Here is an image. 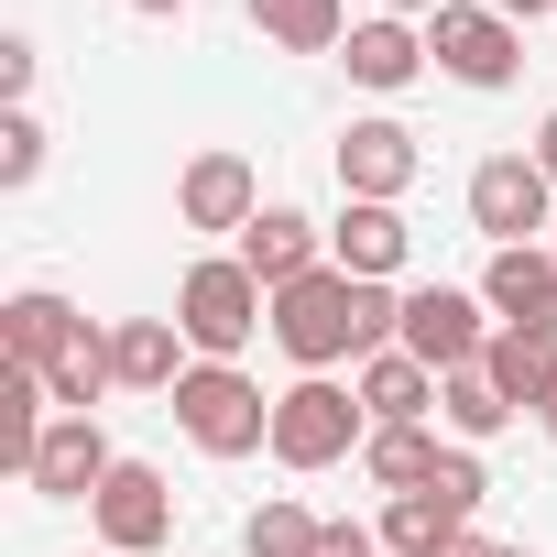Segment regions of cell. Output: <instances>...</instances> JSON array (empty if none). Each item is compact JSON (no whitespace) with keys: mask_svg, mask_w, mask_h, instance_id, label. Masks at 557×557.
I'll return each instance as SVG.
<instances>
[{"mask_svg":"<svg viewBox=\"0 0 557 557\" xmlns=\"http://www.w3.org/2000/svg\"><path fill=\"white\" fill-rule=\"evenodd\" d=\"M132 12H143V23H175V12H186V0H132Z\"/></svg>","mask_w":557,"mask_h":557,"instance_id":"32","label":"cell"},{"mask_svg":"<svg viewBox=\"0 0 557 557\" xmlns=\"http://www.w3.org/2000/svg\"><path fill=\"white\" fill-rule=\"evenodd\" d=\"M77 329H88V318H77L55 285H23L12 307H0V361H12V372H55Z\"/></svg>","mask_w":557,"mask_h":557,"instance_id":"16","label":"cell"},{"mask_svg":"<svg viewBox=\"0 0 557 557\" xmlns=\"http://www.w3.org/2000/svg\"><path fill=\"white\" fill-rule=\"evenodd\" d=\"M339 66H350V88L394 99V88H416V77H426V23H394V12H361V23H350V45H339Z\"/></svg>","mask_w":557,"mask_h":557,"instance_id":"15","label":"cell"},{"mask_svg":"<svg viewBox=\"0 0 557 557\" xmlns=\"http://www.w3.org/2000/svg\"><path fill=\"white\" fill-rule=\"evenodd\" d=\"M0 99H12V110L34 99V34H0Z\"/></svg>","mask_w":557,"mask_h":557,"instance_id":"26","label":"cell"},{"mask_svg":"<svg viewBox=\"0 0 557 557\" xmlns=\"http://www.w3.org/2000/svg\"><path fill=\"white\" fill-rule=\"evenodd\" d=\"M405 251H416L405 208H372V197H339V219H329V262H339V273H361V285H394V273H405Z\"/></svg>","mask_w":557,"mask_h":557,"instance_id":"14","label":"cell"},{"mask_svg":"<svg viewBox=\"0 0 557 557\" xmlns=\"http://www.w3.org/2000/svg\"><path fill=\"white\" fill-rule=\"evenodd\" d=\"M350 394L372 405V426H426V416H437V372H426L416 350H372V361L350 372Z\"/></svg>","mask_w":557,"mask_h":557,"instance_id":"18","label":"cell"},{"mask_svg":"<svg viewBox=\"0 0 557 557\" xmlns=\"http://www.w3.org/2000/svg\"><path fill=\"white\" fill-rule=\"evenodd\" d=\"M437 557H492V535H481V524H470V535H448V546H437Z\"/></svg>","mask_w":557,"mask_h":557,"instance_id":"30","label":"cell"},{"mask_svg":"<svg viewBox=\"0 0 557 557\" xmlns=\"http://www.w3.org/2000/svg\"><path fill=\"white\" fill-rule=\"evenodd\" d=\"M45 394H55V416H99V405L121 394V372H110V329H99V318L66 339V361L45 372Z\"/></svg>","mask_w":557,"mask_h":557,"instance_id":"21","label":"cell"},{"mask_svg":"<svg viewBox=\"0 0 557 557\" xmlns=\"http://www.w3.org/2000/svg\"><path fill=\"white\" fill-rule=\"evenodd\" d=\"M186 329L175 318H110V372H121V394H175L186 383Z\"/></svg>","mask_w":557,"mask_h":557,"instance_id":"17","label":"cell"},{"mask_svg":"<svg viewBox=\"0 0 557 557\" xmlns=\"http://www.w3.org/2000/svg\"><path fill=\"white\" fill-rule=\"evenodd\" d=\"M121 470V448H110V426L99 416H55L45 437H34V470H23V492L34 503H99V481Z\"/></svg>","mask_w":557,"mask_h":557,"instance_id":"11","label":"cell"},{"mask_svg":"<svg viewBox=\"0 0 557 557\" xmlns=\"http://www.w3.org/2000/svg\"><path fill=\"white\" fill-rule=\"evenodd\" d=\"M361 448H372V405L339 372H296L285 394H273V459L285 470H339Z\"/></svg>","mask_w":557,"mask_h":557,"instance_id":"4","label":"cell"},{"mask_svg":"<svg viewBox=\"0 0 557 557\" xmlns=\"http://www.w3.org/2000/svg\"><path fill=\"white\" fill-rule=\"evenodd\" d=\"M251 34L262 45H285V55H339L350 45V0H240Z\"/></svg>","mask_w":557,"mask_h":557,"instance_id":"19","label":"cell"},{"mask_svg":"<svg viewBox=\"0 0 557 557\" xmlns=\"http://www.w3.org/2000/svg\"><path fill=\"white\" fill-rule=\"evenodd\" d=\"M492 557H535V546H492Z\"/></svg>","mask_w":557,"mask_h":557,"instance_id":"34","label":"cell"},{"mask_svg":"<svg viewBox=\"0 0 557 557\" xmlns=\"http://www.w3.org/2000/svg\"><path fill=\"white\" fill-rule=\"evenodd\" d=\"M470 230L492 251H524V240H557V186L535 153H481L470 164Z\"/></svg>","mask_w":557,"mask_h":557,"instance_id":"6","label":"cell"},{"mask_svg":"<svg viewBox=\"0 0 557 557\" xmlns=\"http://www.w3.org/2000/svg\"><path fill=\"white\" fill-rule=\"evenodd\" d=\"M394 339H405V296L394 285H361V273H339V262H318L307 285L273 296V350H285L296 372H339V361L361 372Z\"/></svg>","mask_w":557,"mask_h":557,"instance_id":"1","label":"cell"},{"mask_svg":"<svg viewBox=\"0 0 557 557\" xmlns=\"http://www.w3.org/2000/svg\"><path fill=\"white\" fill-rule=\"evenodd\" d=\"M546 251H557V240H546Z\"/></svg>","mask_w":557,"mask_h":557,"instance_id":"36","label":"cell"},{"mask_svg":"<svg viewBox=\"0 0 557 557\" xmlns=\"http://www.w3.org/2000/svg\"><path fill=\"white\" fill-rule=\"evenodd\" d=\"M437 416H448V437L459 448H481V437H503L513 426V405H503V383L470 361V372H437Z\"/></svg>","mask_w":557,"mask_h":557,"instance_id":"23","label":"cell"},{"mask_svg":"<svg viewBox=\"0 0 557 557\" xmlns=\"http://www.w3.org/2000/svg\"><path fill=\"white\" fill-rule=\"evenodd\" d=\"M175 329H186L197 361H240V350L273 329V296L251 285L240 251H208V262H186V285H175Z\"/></svg>","mask_w":557,"mask_h":557,"instance_id":"3","label":"cell"},{"mask_svg":"<svg viewBox=\"0 0 557 557\" xmlns=\"http://www.w3.org/2000/svg\"><path fill=\"white\" fill-rule=\"evenodd\" d=\"M34 175H45V121H34V110H0V186L23 197Z\"/></svg>","mask_w":557,"mask_h":557,"instance_id":"25","label":"cell"},{"mask_svg":"<svg viewBox=\"0 0 557 557\" xmlns=\"http://www.w3.org/2000/svg\"><path fill=\"white\" fill-rule=\"evenodd\" d=\"M318 535H329V524H318L307 503H285V492H273V503L240 524V546H251V557H318Z\"/></svg>","mask_w":557,"mask_h":557,"instance_id":"24","label":"cell"},{"mask_svg":"<svg viewBox=\"0 0 557 557\" xmlns=\"http://www.w3.org/2000/svg\"><path fill=\"white\" fill-rule=\"evenodd\" d=\"M88 524H99V546H121V557H153V546H175V481H164L153 459H121V470L99 481Z\"/></svg>","mask_w":557,"mask_h":557,"instance_id":"9","label":"cell"},{"mask_svg":"<svg viewBox=\"0 0 557 557\" xmlns=\"http://www.w3.org/2000/svg\"><path fill=\"white\" fill-rule=\"evenodd\" d=\"M372 12H394V23H426V12H448V0H372Z\"/></svg>","mask_w":557,"mask_h":557,"instance_id":"29","label":"cell"},{"mask_svg":"<svg viewBox=\"0 0 557 557\" xmlns=\"http://www.w3.org/2000/svg\"><path fill=\"white\" fill-rule=\"evenodd\" d=\"M492 12H503V23H535V12H557V0H492Z\"/></svg>","mask_w":557,"mask_h":557,"instance_id":"31","label":"cell"},{"mask_svg":"<svg viewBox=\"0 0 557 557\" xmlns=\"http://www.w3.org/2000/svg\"><path fill=\"white\" fill-rule=\"evenodd\" d=\"M535 164H546V186H557V110L535 121Z\"/></svg>","mask_w":557,"mask_h":557,"instance_id":"28","label":"cell"},{"mask_svg":"<svg viewBox=\"0 0 557 557\" xmlns=\"http://www.w3.org/2000/svg\"><path fill=\"white\" fill-rule=\"evenodd\" d=\"M262 208H273V197H262L251 153H230V143L186 153V175H175V219H186V230H208V240H240Z\"/></svg>","mask_w":557,"mask_h":557,"instance_id":"8","label":"cell"},{"mask_svg":"<svg viewBox=\"0 0 557 557\" xmlns=\"http://www.w3.org/2000/svg\"><path fill=\"white\" fill-rule=\"evenodd\" d=\"M164 405H175V426H186L197 459H251V448H273V394H262L240 361H186V383H175Z\"/></svg>","mask_w":557,"mask_h":557,"instance_id":"2","label":"cell"},{"mask_svg":"<svg viewBox=\"0 0 557 557\" xmlns=\"http://www.w3.org/2000/svg\"><path fill=\"white\" fill-rule=\"evenodd\" d=\"M426 66L492 99V88L524 77V23H503L492 0H448V12H426Z\"/></svg>","mask_w":557,"mask_h":557,"instance_id":"5","label":"cell"},{"mask_svg":"<svg viewBox=\"0 0 557 557\" xmlns=\"http://www.w3.org/2000/svg\"><path fill=\"white\" fill-rule=\"evenodd\" d=\"M481 372L503 383V405H513V416H535V405L557 394V339H546V329H492Z\"/></svg>","mask_w":557,"mask_h":557,"instance_id":"20","label":"cell"},{"mask_svg":"<svg viewBox=\"0 0 557 557\" xmlns=\"http://www.w3.org/2000/svg\"><path fill=\"white\" fill-rule=\"evenodd\" d=\"M535 426H546V437H557V394H546V405H535Z\"/></svg>","mask_w":557,"mask_h":557,"instance_id":"33","label":"cell"},{"mask_svg":"<svg viewBox=\"0 0 557 557\" xmlns=\"http://www.w3.org/2000/svg\"><path fill=\"white\" fill-rule=\"evenodd\" d=\"M230 251L251 262V285H262V296H285V285H307V273L329 262V230H318L307 208H285V197H273V208H262V219H251Z\"/></svg>","mask_w":557,"mask_h":557,"instance_id":"12","label":"cell"},{"mask_svg":"<svg viewBox=\"0 0 557 557\" xmlns=\"http://www.w3.org/2000/svg\"><path fill=\"white\" fill-rule=\"evenodd\" d=\"M318 557H383V535H372V524H329V535H318Z\"/></svg>","mask_w":557,"mask_h":557,"instance_id":"27","label":"cell"},{"mask_svg":"<svg viewBox=\"0 0 557 557\" xmlns=\"http://www.w3.org/2000/svg\"><path fill=\"white\" fill-rule=\"evenodd\" d=\"M426 175V153H416V132L394 121V110H361L350 132H339V197H372V208H405V186Z\"/></svg>","mask_w":557,"mask_h":557,"instance_id":"10","label":"cell"},{"mask_svg":"<svg viewBox=\"0 0 557 557\" xmlns=\"http://www.w3.org/2000/svg\"><path fill=\"white\" fill-rule=\"evenodd\" d=\"M88 557H121V546H88Z\"/></svg>","mask_w":557,"mask_h":557,"instance_id":"35","label":"cell"},{"mask_svg":"<svg viewBox=\"0 0 557 557\" xmlns=\"http://www.w3.org/2000/svg\"><path fill=\"white\" fill-rule=\"evenodd\" d=\"M481 307H492L503 329H546V339H557V251H546V240L492 251V262H481Z\"/></svg>","mask_w":557,"mask_h":557,"instance_id":"13","label":"cell"},{"mask_svg":"<svg viewBox=\"0 0 557 557\" xmlns=\"http://www.w3.org/2000/svg\"><path fill=\"white\" fill-rule=\"evenodd\" d=\"M437 459H448V437H426V426H372V448H361V481L394 503V492H426V481H437Z\"/></svg>","mask_w":557,"mask_h":557,"instance_id":"22","label":"cell"},{"mask_svg":"<svg viewBox=\"0 0 557 557\" xmlns=\"http://www.w3.org/2000/svg\"><path fill=\"white\" fill-rule=\"evenodd\" d=\"M492 307H481V285H405V339L394 350H416L426 372H470L481 350H492Z\"/></svg>","mask_w":557,"mask_h":557,"instance_id":"7","label":"cell"}]
</instances>
